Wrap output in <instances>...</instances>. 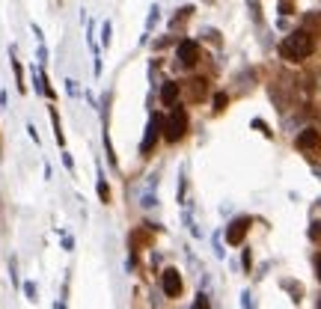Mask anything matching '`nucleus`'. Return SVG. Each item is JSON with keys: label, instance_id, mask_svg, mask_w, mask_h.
<instances>
[{"label": "nucleus", "instance_id": "obj_10", "mask_svg": "<svg viewBox=\"0 0 321 309\" xmlns=\"http://www.w3.org/2000/svg\"><path fill=\"white\" fill-rule=\"evenodd\" d=\"M33 83H36V92H39V95H45V98H54V95H57V92L48 86V77H45L42 68H33Z\"/></svg>", "mask_w": 321, "mask_h": 309}, {"label": "nucleus", "instance_id": "obj_8", "mask_svg": "<svg viewBox=\"0 0 321 309\" xmlns=\"http://www.w3.org/2000/svg\"><path fill=\"white\" fill-rule=\"evenodd\" d=\"M179 95H182V86H179L176 80H170V83H164V86H161V104L176 107V104H179Z\"/></svg>", "mask_w": 321, "mask_h": 309}, {"label": "nucleus", "instance_id": "obj_2", "mask_svg": "<svg viewBox=\"0 0 321 309\" xmlns=\"http://www.w3.org/2000/svg\"><path fill=\"white\" fill-rule=\"evenodd\" d=\"M185 134H188V113L176 104V110L164 119V140L167 143H179Z\"/></svg>", "mask_w": 321, "mask_h": 309}, {"label": "nucleus", "instance_id": "obj_22", "mask_svg": "<svg viewBox=\"0 0 321 309\" xmlns=\"http://www.w3.org/2000/svg\"><path fill=\"white\" fill-rule=\"evenodd\" d=\"M65 89H68V95H77V86H74V80H65Z\"/></svg>", "mask_w": 321, "mask_h": 309}, {"label": "nucleus", "instance_id": "obj_24", "mask_svg": "<svg viewBox=\"0 0 321 309\" xmlns=\"http://www.w3.org/2000/svg\"><path fill=\"white\" fill-rule=\"evenodd\" d=\"M316 274H319V280H321V253L316 256Z\"/></svg>", "mask_w": 321, "mask_h": 309}, {"label": "nucleus", "instance_id": "obj_11", "mask_svg": "<svg viewBox=\"0 0 321 309\" xmlns=\"http://www.w3.org/2000/svg\"><path fill=\"white\" fill-rule=\"evenodd\" d=\"M48 113H51V122H54V134H57V143H60V146H65V137H63V125H60V113H57V107H51Z\"/></svg>", "mask_w": 321, "mask_h": 309}, {"label": "nucleus", "instance_id": "obj_7", "mask_svg": "<svg viewBox=\"0 0 321 309\" xmlns=\"http://www.w3.org/2000/svg\"><path fill=\"white\" fill-rule=\"evenodd\" d=\"M247 229H250V217H238V220H232V223H229V229H226V241H229L232 247H238V244L244 241Z\"/></svg>", "mask_w": 321, "mask_h": 309}, {"label": "nucleus", "instance_id": "obj_17", "mask_svg": "<svg viewBox=\"0 0 321 309\" xmlns=\"http://www.w3.org/2000/svg\"><path fill=\"white\" fill-rule=\"evenodd\" d=\"M310 238H313V241H321V220L310 226Z\"/></svg>", "mask_w": 321, "mask_h": 309}, {"label": "nucleus", "instance_id": "obj_25", "mask_svg": "<svg viewBox=\"0 0 321 309\" xmlns=\"http://www.w3.org/2000/svg\"><path fill=\"white\" fill-rule=\"evenodd\" d=\"M57 309H65V304H63V301H57Z\"/></svg>", "mask_w": 321, "mask_h": 309}, {"label": "nucleus", "instance_id": "obj_5", "mask_svg": "<svg viewBox=\"0 0 321 309\" xmlns=\"http://www.w3.org/2000/svg\"><path fill=\"white\" fill-rule=\"evenodd\" d=\"M161 289H164V295L167 298H179L182 295V274L176 271V268H167L164 274H161Z\"/></svg>", "mask_w": 321, "mask_h": 309}, {"label": "nucleus", "instance_id": "obj_23", "mask_svg": "<svg viewBox=\"0 0 321 309\" xmlns=\"http://www.w3.org/2000/svg\"><path fill=\"white\" fill-rule=\"evenodd\" d=\"M63 247H65V250H71V247H74V241H71V235H63Z\"/></svg>", "mask_w": 321, "mask_h": 309}, {"label": "nucleus", "instance_id": "obj_9", "mask_svg": "<svg viewBox=\"0 0 321 309\" xmlns=\"http://www.w3.org/2000/svg\"><path fill=\"white\" fill-rule=\"evenodd\" d=\"M185 86H188L191 101H202V98H205V92H208V80H205V77H193V80H188Z\"/></svg>", "mask_w": 321, "mask_h": 309}, {"label": "nucleus", "instance_id": "obj_4", "mask_svg": "<svg viewBox=\"0 0 321 309\" xmlns=\"http://www.w3.org/2000/svg\"><path fill=\"white\" fill-rule=\"evenodd\" d=\"M295 146H298L301 152H307V155H316V152L321 149V134L316 131V128H304V131L298 134Z\"/></svg>", "mask_w": 321, "mask_h": 309}, {"label": "nucleus", "instance_id": "obj_16", "mask_svg": "<svg viewBox=\"0 0 321 309\" xmlns=\"http://www.w3.org/2000/svg\"><path fill=\"white\" fill-rule=\"evenodd\" d=\"M193 309H211V307H208V298H205V295H196V301H193Z\"/></svg>", "mask_w": 321, "mask_h": 309}, {"label": "nucleus", "instance_id": "obj_13", "mask_svg": "<svg viewBox=\"0 0 321 309\" xmlns=\"http://www.w3.org/2000/svg\"><path fill=\"white\" fill-rule=\"evenodd\" d=\"M12 71H15V80H18V92H24V68L18 60H12Z\"/></svg>", "mask_w": 321, "mask_h": 309}, {"label": "nucleus", "instance_id": "obj_20", "mask_svg": "<svg viewBox=\"0 0 321 309\" xmlns=\"http://www.w3.org/2000/svg\"><path fill=\"white\" fill-rule=\"evenodd\" d=\"M24 292H27L30 301H36V286H33V283H24Z\"/></svg>", "mask_w": 321, "mask_h": 309}, {"label": "nucleus", "instance_id": "obj_15", "mask_svg": "<svg viewBox=\"0 0 321 309\" xmlns=\"http://www.w3.org/2000/svg\"><path fill=\"white\" fill-rule=\"evenodd\" d=\"M226 101H229V95H226V92H217V95H214V110L220 113V110L226 107Z\"/></svg>", "mask_w": 321, "mask_h": 309}, {"label": "nucleus", "instance_id": "obj_6", "mask_svg": "<svg viewBox=\"0 0 321 309\" xmlns=\"http://www.w3.org/2000/svg\"><path fill=\"white\" fill-rule=\"evenodd\" d=\"M176 54H179V62H182L185 68H191V65H196V62H199V45H196V42H191V39L179 42Z\"/></svg>", "mask_w": 321, "mask_h": 309}, {"label": "nucleus", "instance_id": "obj_3", "mask_svg": "<svg viewBox=\"0 0 321 309\" xmlns=\"http://www.w3.org/2000/svg\"><path fill=\"white\" fill-rule=\"evenodd\" d=\"M161 131H164V119H161V113H152V116H149V125H146L143 146H140L143 155H152V152H155V146H158V140H161Z\"/></svg>", "mask_w": 321, "mask_h": 309}, {"label": "nucleus", "instance_id": "obj_14", "mask_svg": "<svg viewBox=\"0 0 321 309\" xmlns=\"http://www.w3.org/2000/svg\"><path fill=\"white\" fill-rule=\"evenodd\" d=\"M110 33H113V24L104 21V24H101V45H104V48L110 45Z\"/></svg>", "mask_w": 321, "mask_h": 309}, {"label": "nucleus", "instance_id": "obj_1", "mask_svg": "<svg viewBox=\"0 0 321 309\" xmlns=\"http://www.w3.org/2000/svg\"><path fill=\"white\" fill-rule=\"evenodd\" d=\"M313 54V33L310 30H295L292 36L283 39L280 45V57L289 60V62H301Z\"/></svg>", "mask_w": 321, "mask_h": 309}, {"label": "nucleus", "instance_id": "obj_19", "mask_svg": "<svg viewBox=\"0 0 321 309\" xmlns=\"http://www.w3.org/2000/svg\"><path fill=\"white\" fill-rule=\"evenodd\" d=\"M158 12H161V9H158V6H152V15H149V30L158 24Z\"/></svg>", "mask_w": 321, "mask_h": 309}, {"label": "nucleus", "instance_id": "obj_21", "mask_svg": "<svg viewBox=\"0 0 321 309\" xmlns=\"http://www.w3.org/2000/svg\"><path fill=\"white\" fill-rule=\"evenodd\" d=\"M63 164H65L68 170H74V161H71V155H68V152H63Z\"/></svg>", "mask_w": 321, "mask_h": 309}, {"label": "nucleus", "instance_id": "obj_18", "mask_svg": "<svg viewBox=\"0 0 321 309\" xmlns=\"http://www.w3.org/2000/svg\"><path fill=\"white\" fill-rule=\"evenodd\" d=\"M292 9H295L292 0H280V12H283V15H292Z\"/></svg>", "mask_w": 321, "mask_h": 309}, {"label": "nucleus", "instance_id": "obj_12", "mask_svg": "<svg viewBox=\"0 0 321 309\" xmlns=\"http://www.w3.org/2000/svg\"><path fill=\"white\" fill-rule=\"evenodd\" d=\"M98 196H101V202H104V205H110V202H113V196H110V185H107V179H104V176H98Z\"/></svg>", "mask_w": 321, "mask_h": 309}]
</instances>
